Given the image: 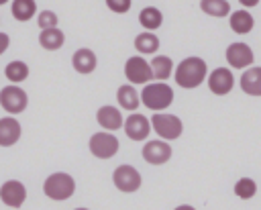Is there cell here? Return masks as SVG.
Returning a JSON list of instances; mask_svg holds the SVG:
<instances>
[{"instance_id":"cell-28","label":"cell","mask_w":261,"mask_h":210,"mask_svg":"<svg viewBox=\"0 0 261 210\" xmlns=\"http://www.w3.org/2000/svg\"><path fill=\"white\" fill-rule=\"evenodd\" d=\"M37 22L43 31L45 29H55L57 27V14L51 12V10H41V14L37 16Z\"/></svg>"},{"instance_id":"cell-17","label":"cell","mask_w":261,"mask_h":210,"mask_svg":"<svg viewBox=\"0 0 261 210\" xmlns=\"http://www.w3.org/2000/svg\"><path fill=\"white\" fill-rule=\"evenodd\" d=\"M241 88L245 94L261 96V67H249L241 75Z\"/></svg>"},{"instance_id":"cell-15","label":"cell","mask_w":261,"mask_h":210,"mask_svg":"<svg viewBox=\"0 0 261 210\" xmlns=\"http://www.w3.org/2000/svg\"><path fill=\"white\" fill-rule=\"evenodd\" d=\"M96 118H98V124L102 128H106V130H116V128L122 126V114L114 106H102V108H98Z\"/></svg>"},{"instance_id":"cell-24","label":"cell","mask_w":261,"mask_h":210,"mask_svg":"<svg viewBox=\"0 0 261 210\" xmlns=\"http://www.w3.org/2000/svg\"><path fill=\"white\" fill-rule=\"evenodd\" d=\"M135 49L139 53H155L159 49V39L153 33H141L135 39Z\"/></svg>"},{"instance_id":"cell-10","label":"cell","mask_w":261,"mask_h":210,"mask_svg":"<svg viewBox=\"0 0 261 210\" xmlns=\"http://www.w3.org/2000/svg\"><path fill=\"white\" fill-rule=\"evenodd\" d=\"M232 86H234V77L226 67H216L208 75V88H210V92H214L218 96L228 94L232 90Z\"/></svg>"},{"instance_id":"cell-27","label":"cell","mask_w":261,"mask_h":210,"mask_svg":"<svg viewBox=\"0 0 261 210\" xmlns=\"http://www.w3.org/2000/svg\"><path fill=\"white\" fill-rule=\"evenodd\" d=\"M255 192H257V183H255L251 177H243V179H239V181L234 183V194H237L239 198H243V200L253 198Z\"/></svg>"},{"instance_id":"cell-33","label":"cell","mask_w":261,"mask_h":210,"mask_svg":"<svg viewBox=\"0 0 261 210\" xmlns=\"http://www.w3.org/2000/svg\"><path fill=\"white\" fill-rule=\"evenodd\" d=\"M6 2H8V0H0V6H2V4H6Z\"/></svg>"},{"instance_id":"cell-22","label":"cell","mask_w":261,"mask_h":210,"mask_svg":"<svg viewBox=\"0 0 261 210\" xmlns=\"http://www.w3.org/2000/svg\"><path fill=\"white\" fill-rule=\"evenodd\" d=\"M149 67H151V75L155 77V80H167L169 75H171V67H173V63H171V59L169 57H165V55H157L151 63H149Z\"/></svg>"},{"instance_id":"cell-21","label":"cell","mask_w":261,"mask_h":210,"mask_svg":"<svg viewBox=\"0 0 261 210\" xmlns=\"http://www.w3.org/2000/svg\"><path fill=\"white\" fill-rule=\"evenodd\" d=\"M139 22H141L147 31H155V29H159L161 22H163L161 10L155 8V6H147V8H143L141 14H139Z\"/></svg>"},{"instance_id":"cell-3","label":"cell","mask_w":261,"mask_h":210,"mask_svg":"<svg viewBox=\"0 0 261 210\" xmlns=\"http://www.w3.org/2000/svg\"><path fill=\"white\" fill-rule=\"evenodd\" d=\"M43 190H45V196H49L51 200H67L75 190V181L69 173L57 171L45 179Z\"/></svg>"},{"instance_id":"cell-31","label":"cell","mask_w":261,"mask_h":210,"mask_svg":"<svg viewBox=\"0 0 261 210\" xmlns=\"http://www.w3.org/2000/svg\"><path fill=\"white\" fill-rule=\"evenodd\" d=\"M239 2H241L243 6H257L259 0H239Z\"/></svg>"},{"instance_id":"cell-26","label":"cell","mask_w":261,"mask_h":210,"mask_svg":"<svg viewBox=\"0 0 261 210\" xmlns=\"http://www.w3.org/2000/svg\"><path fill=\"white\" fill-rule=\"evenodd\" d=\"M4 73H6L8 82L18 84V82L27 80V75H29V65H27L24 61H10V63L4 67Z\"/></svg>"},{"instance_id":"cell-19","label":"cell","mask_w":261,"mask_h":210,"mask_svg":"<svg viewBox=\"0 0 261 210\" xmlns=\"http://www.w3.org/2000/svg\"><path fill=\"white\" fill-rule=\"evenodd\" d=\"M10 10H12V16H14L16 20L24 22V20H29V18L35 16L37 4H35V0H12Z\"/></svg>"},{"instance_id":"cell-12","label":"cell","mask_w":261,"mask_h":210,"mask_svg":"<svg viewBox=\"0 0 261 210\" xmlns=\"http://www.w3.org/2000/svg\"><path fill=\"white\" fill-rule=\"evenodd\" d=\"M143 157L147 163L153 165H161L165 161H169L171 157V147L165 141H147V145L143 147Z\"/></svg>"},{"instance_id":"cell-25","label":"cell","mask_w":261,"mask_h":210,"mask_svg":"<svg viewBox=\"0 0 261 210\" xmlns=\"http://www.w3.org/2000/svg\"><path fill=\"white\" fill-rule=\"evenodd\" d=\"M200 8H202L206 14L216 16V18L226 16V14L230 12V4H228L226 0H202V2H200Z\"/></svg>"},{"instance_id":"cell-13","label":"cell","mask_w":261,"mask_h":210,"mask_svg":"<svg viewBox=\"0 0 261 210\" xmlns=\"http://www.w3.org/2000/svg\"><path fill=\"white\" fill-rule=\"evenodd\" d=\"M226 61H228V65H232L237 69H243L253 63V51L245 43H232L226 49Z\"/></svg>"},{"instance_id":"cell-7","label":"cell","mask_w":261,"mask_h":210,"mask_svg":"<svg viewBox=\"0 0 261 210\" xmlns=\"http://www.w3.org/2000/svg\"><path fill=\"white\" fill-rule=\"evenodd\" d=\"M112 179L120 192H135L141 188V173L133 165H118L112 173Z\"/></svg>"},{"instance_id":"cell-11","label":"cell","mask_w":261,"mask_h":210,"mask_svg":"<svg viewBox=\"0 0 261 210\" xmlns=\"http://www.w3.org/2000/svg\"><path fill=\"white\" fill-rule=\"evenodd\" d=\"M122 124H124L126 137L133 139V141H143L151 133V122L143 114H128V118Z\"/></svg>"},{"instance_id":"cell-14","label":"cell","mask_w":261,"mask_h":210,"mask_svg":"<svg viewBox=\"0 0 261 210\" xmlns=\"http://www.w3.org/2000/svg\"><path fill=\"white\" fill-rule=\"evenodd\" d=\"M20 139V122L12 116L0 118V147H10Z\"/></svg>"},{"instance_id":"cell-29","label":"cell","mask_w":261,"mask_h":210,"mask_svg":"<svg viewBox=\"0 0 261 210\" xmlns=\"http://www.w3.org/2000/svg\"><path fill=\"white\" fill-rule=\"evenodd\" d=\"M130 4H133V0H106V6H108L112 12H118V14L126 12V10L130 8Z\"/></svg>"},{"instance_id":"cell-30","label":"cell","mask_w":261,"mask_h":210,"mask_svg":"<svg viewBox=\"0 0 261 210\" xmlns=\"http://www.w3.org/2000/svg\"><path fill=\"white\" fill-rule=\"evenodd\" d=\"M8 43H10V39H8V35L6 33H0V55L8 49Z\"/></svg>"},{"instance_id":"cell-5","label":"cell","mask_w":261,"mask_h":210,"mask_svg":"<svg viewBox=\"0 0 261 210\" xmlns=\"http://www.w3.org/2000/svg\"><path fill=\"white\" fill-rule=\"evenodd\" d=\"M151 128L165 141H173L181 135V120L173 114H153L151 116Z\"/></svg>"},{"instance_id":"cell-9","label":"cell","mask_w":261,"mask_h":210,"mask_svg":"<svg viewBox=\"0 0 261 210\" xmlns=\"http://www.w3.org/2000/svg\"><path fill=\"white\" fill-rule=\"evenodd\" d=\"M124 75L133 84H147L153 77L151 75V67L143 57H130L124 63Z\"/></svg>"},{"instance_id":"cell-8","label":"cell","mask_w":261,"mask_h":210,"mask_svg":"<svg viewBox=\"0 0 261 210\" xmlns=\"http://www.w3.org/2000/svg\"><path fill=\"white\" fill-rule=\"evenodd\" d=\"M27 198V190L18 179H8L0 186V200L10 208H20Z\"/></svg>"},{"instance_id":"cell-6","label":"cell","mask_w":261,"mask_h":210,"mask_svg":"<svg viewBox=\"0 0 261 210\" xmlns=\"http://www.w3.org/2000/svg\"><path fill=\"white\" fill-rule=\"evenodd\" d=\"M90 151L98 159H110L118 151V139L110 133H96L90 139Z\"/></svg>"},{"instance_id":"cell-20","label":"cell","mask_w":261,"mask_h":210,"mask_svg":"<svg viewBox=\"0 0 261 210\" xmlns=\"http://www.w3.org/2000/svg\"><path fill=\"white\" fill-rule=\"evenodd\" d=\"M253 24H255V20H253V16H251L247 10H237V12H232V16H230V29H232L237 35L249 33V31L253 29Z\"/></svg>"},{"instance_id":"cell-32","label":"cell","mask_w":261,"mask_h":210,"mask_svg":"<svg viewBox=\"0 0 261 210\" xmlns=\"http://www.w3.org/2000/svg\"><path fill=\"white\" fill-rule=\"evenodd\" d=\"M175 210H196V208H192V206H188V204H184V206H177Z\"/></svg>"},{"instance_id":"cell-1","label":"cell","mask_w":261,"mask_h":210,"mask_svg":"<svg viewBox=\"0 0 261 210\" xmlns=\"http://www.w3.org/2000/svg\"><path fill=\"white\" fill-rule=\"evenodd\" d=\"M206 77V63L200 57H186L175 69V82L181 88H198Z\"/></svg>"},{"instance_id":"cell-23","label":"cell","mask_w":261,"mask_h":210,"mask_svg":"<svg viewBox=\"0 0 261 210\" xmlns=\"http://www.w3.org/2000/svg\"><path fill=\"white\" fill-rule=\"evenodd\" d=\"M116 100L124 110H137V106L141 102L139 94H137V90L133 86H120L118 92H116Z\"/></svg>"},{"instance_id":"cell-34","label":"cell","mask_w":261,"mask_h":210,"mask_svg":"<svg viewBox=\"0 0 261 210\" xmlns=\"http://www.w3.org/2000/svg\"><path fill=\"white\" fill-rule=\"evenodd\" d=\"M75 210H88V208H75Z\"/></svg>"},{"instance_id":"cell-4","label":"cell","mask_w":261,"mask_h":210,"mask_svg":"<svg viewBox=\"0 0 261 210\" xmlns=\"http://www.w3.org/2000/svg\"><path fill=\"white\" fill-rule=\"evenodd\" d=\"M29 104V98H27V92L22 88H18L16 84L12 86H6L0 90V106L8 112V114H18L27 108Z\"/></svg>"},{"instance_id":"cell-18","label":"cell","mask_w":261,"mask_h":210,"mask_svg":"<svg viewBox=\"0 0 261 210\" xmlns=\"http://www.w3.org/2000/svg\"><path fill=\"white\" fill-rule=\"evenodd\" d=\"M63 41H65V35H63L57 27H55V29H45V31L39 35V43H41V47L47 49V51L59 49V47L63 45Z\"/></svg>"},{"instance_id":"cell-2","label":"cell","mask_w":261,"mask_h":210,"mask_svg":"<svg viewBox=\"0 0 261 210\" xmlns=\"http://www.w3.org/2000/svg\"><path fill=\"white\" fill-rule=\"evenodd\" d=\"M141 100L147 108L159 112L163 108H167L173 102V90L163 84V82H155V84H147L141 92Z\"/></svg>"},{"instance_id":"cell-16","label":"cell","mask_w":261,"mask_h":210,"mask_svg":"<svg viewBox=\"0 0 261 210\" xmlns=\"http://www.w3.org/2000/svg\"><path fill=\"white\" fill-rule=\"evenodd\" d=\"M71 65H73V69L77 73H92L96 69V55H94V51H90L86 47L77 49L73 53V57H71Z\"/></svg>"}]
</instances>
